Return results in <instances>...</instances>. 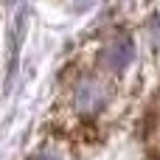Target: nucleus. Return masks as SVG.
<instances>
[{"label":"nucleus","instance_id":"39448f33","mask_svg":"<svg viewBox=\"0 0 160 160\" xmlns=\"http://www.w3.org/2000/svg\"><path fill=\"white\" fill-rule=\"evenodd\" d=\"M158 39H160V34H158Z\"/></svg>","mask_w":160,"mask_h":160},{"label":"nucleus","instance_id":"7ed1b4c3","mask_svg":"<svg viewBox=\"0 0 160 160\" xmlns=\"http://www.w3.org/2000/svg\"><path fill=\"white\" fill-rule=\"evenodd\" d=\"M146 149L155 160H160V96L155 107L149 110V121H146Z\"/></svg>","mask_w":160,"mask_h":160},{"label":"nucleus","instance_id":"f03ea898","mask_svg":"<svg viewBox=\"0 0 160 160\" xmlns=\"http://www.w3.org/2000/svg\"><path fill=\"white\" fill-rule=\"evenodd\" d=\"M132 56H135V45H132V39H129V37H115V39L104 48V53H101V65H104L110 73H121V70L132 62Z\"/></svg>","mask_w":160,"mask_h":160},{"label":"nucleus","instance_id":"f257e3e1","mask_svg":"<svg viewBox=\"0 0 160 160\" xmlns=\"http://www.w3.org/2000/svg\"><path fill=\"white\" fill-rule=\"evenodd\" d=\"M110 98V87L98 76H82L73 84V107L79 115H96Z\"/></svg>","mask_w":160,"mask_h":160},{"label":"nucleus","instance_id":"20e7f679","mask_svg":"<svg viewBox=\"0 0 160 160\" xmlns=\"http://www.w3.org/2000/svg\"><path fill=\"white\" fill-rule=\"evenodd\" d=\"M34 160H59V158H56L53 152H39V155H37Z\"/></svg>","mask_w":160,"mask_h":160}]
</instances>
